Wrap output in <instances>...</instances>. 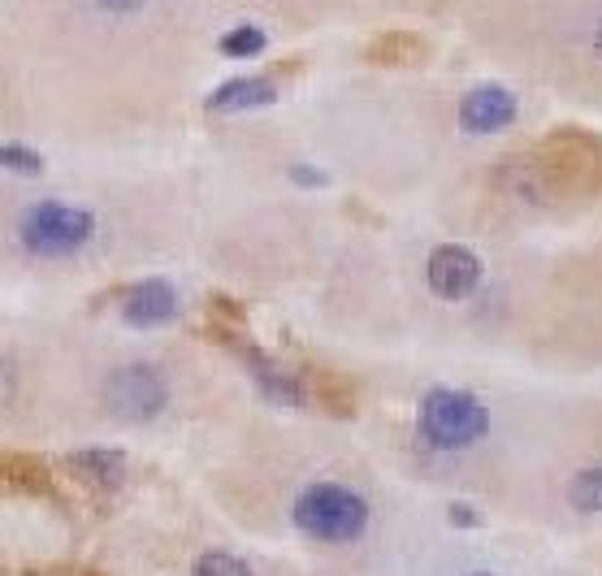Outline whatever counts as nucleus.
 Wrapping results in <instances>:
<instances>
[{"mask_svg":"<svg viewBox=\"0 0 602 576\" xmlns=\"http://www.w3.org/2000/svg\"><path fill=\"white\" fill-rule=\"evenodd\" d=\"M295 178L299 182H312V187H321V182H325V174H317V169H295Z\"/></svg>","mask_w":602,"mask_h":576,"instance_id":"24","label":"nucleus"},{"mask_svg":"<svg viewBox=\"0 0 602 576\" xmlns=\"http://www.w3.org/2000/svg\"><path fill=\"white\" fill-rule=\"evenodd\" d=\"M594 48H598V57H602V22H598V35H594Z\"/></svg>","mask_w":602,"mask_h":576,"instance_id":"25","label":"nucleus"},{"mask_svg":"<svg viewBox=\"0 0 602 576\" xmlns=\"http://www.w3.org/2000/svg\"><path fill=\"white\" fill-rule=\"evenodd\" d=\"M451 525H468V529H473V525H481V516L473 512V507L455 503V507H451Z\"/></svg>","mask_w":602,"mask_h":576,"instance_id":"21","label":"nucleus"},{"mask_svg":"<svg viewBox=\"0 0 602 576\" xmlns=\"http://www.w3.org/2000/svg\"><path fill=\"white\" fill-rule=\"evenodd\" d=\"M70 473L83 477L87 486L96 490H117L126 477V460L122 451H109V447H91V451H74L70 455Z\"/></svg>","mask_w":602,"mask_h":576,"instance_id":"10","label":"nucleus"},{"mask_svg":"<svg viewBox=\"0 0 602 576\" xmlns=\"http://www.w3.org/2000/svg\"><path fill=\"white\" fill-rule=\"evenodd\" d=\"M468 576H490V572H468Z\"/></svg>","mask_w":602,"mask_h":576,"instance_id":"26","label":"nucleus"},{"mask_svg":"<svg viewBox=\"0 0 602 576\" xmlns=\"http://www.w3.org/2000/svg\"><path fill=\"white\" fill-rule=\"evenodd\" d=\"M26 576H100L91 568H44V572H26Z\"/></svg>","mask_w":602,"mask_h":576,"instance_id":"22","label":"nucleus"},{"mask_svg":"<svg viewBox=\"0 0 602 576\" xmlns=\"http://www.w3.org/2000/svg\"><path fill=\"white\" fill-rule=\"evenodd\" d=\"M533 156L542 161L555 195L585 191V187H594V182L602 178V148L590 135H581V130H555V135L546 139Z\"/></svg>","mask_w":602,"mask_h":576,"instance_id":"5","label":"nucleus"},{"mask_svg":"<svg viewBox=\"0 0 602 576\" xmlns=\"http://www.w3.org/2000/svg\"><path fill=\"white\" fill-rule=\"evenodd\" d=\"M421 57H425V39L408 35V31H390L369 44V61H377V65H412Z\"/></svg>","mask_w":602,"mask_h":576,"instance_id":"14","label":"nucleus"},{"mask_svg":"<svg viewBox=\"0 0 602 576\" xmlns=\"http://www.w3.org/2000/svg\"><path fill=\"white\" fill-rule=\"evenodd\" d=\"M91 239H96V217L78 204L39 200L18 217V243L26 256L65 260V256L83 252Z\"/></svg>","mask_w":602,"mask_h":576,"instance_id":"1","label":"nucleus"},{"mask_svg":"<svg viewBox=\"0 0 602 576\" xmlns=\"http://www.w3.org/2000/svg\"><path fill=\"white\" fill-rule=\"evenodd\" d=\"M96 9H104V13H135V9H143L148 0H91Z\"/></svg>","mask_w":602,"mask_h":576,"instance_id":"20","label":"nucleus"},{"mask_svg":"<svg viewBox=\"0 0 602 576\" xmlns=\"http://www.w3.org/2000/svg\"><path fill=\"white\" fill-rule=\"evenodd\" d=\"M295 525L317 542H356L369 529V503L338 481H317L295 499Z\"/></svg>","mask_w":602,"mask_h":576,"instance_id":"2","label":"nucleus"},{"mask_svg":"<svg viewBox=\"0 0 602 576\" xmlns=\"http://www.w3.org/2000/svg\"><path fill=\"white\" fill-rule=\"evenodd\" d=\"M234 351H239V360L247 364L252 382L260 386V395H265L269 403H282V408H299V403H308V386L299 382V377H295L291 369H282L278 360H269L260 347L239 343Z\"/></svg>","mask_w":602,"mask_h":576,"instance_id":"7","label":"nucleus"},{"mask_svg":"<svg viewBox=\"0 0 602 576\" xmlns=\"http://www.w3.org/2000/svg\"><path fill=\"white\" fill-rule=\"evenodd\" d=\"M9 395H13V369H9L5 360H0V403H5Z\"/></svg>","mask_w":602,"mask_h":576,"instance_id":"23","label":"nucleus"},{"mask_svg":"<svg viewBox=\"0 0 602 576\" xmlns=\"http://www.w3.org/2000/svg\"><path fill=\"white\" fill-rule=\"evenodd\" d=\"M208 330H213V338H221V343L239 347V334L247 330V317H243V308L234 304L230 295H217L213 304H208Z\"/></svg>","mask_w":602,"mask_h":576,"instance_id":"15","label":"nucleus"},{"mask_svg":"<svg viewBox=\"0 0 602 576\" xmlns=\"http://www.w3.org/2000/svg\"><path fill=\"white\" fill-rule=\"evenodd\" d=\"M425 278H429V291L442 295V299H464L477 291L481 282V260L468 252L460 243H442L429 252V265H425Z\"/></svg>","mask_w":602,"mask_h":576,"instance_id":"6","label":"nucleus"},{"mask_svg":"<svg viewBox=\"0 0 602 576\" xmlns=\"http://www.w3.org/2000/svg\"><path fill=\"white\" fill-rule=\"evenodd\" d=\"M169 403V386L156 364H117V369L104 377V408H109L117 421H152L161 416Z\"/></svg>","mask_w":602,"mask_h":576,"instance_id":"4","label":"nucleus"},{"mask_svg":"<svg viewBox=\"0 0 602 576\" xmlns=\"http://www.w3.org/2000/svg\"><path fill=\"white\" fill-rule=\"evenodd\" d=\"M273 100H278L273 78H230L226 87H217L213 96H208V109L239 113V109H260V104H273Z\"/></svg>","mask_w":602,"mask_h":576,"instance_id":"11","label":"nucleus"},{"mask_svg":"<svg viewBox=\"0 0 602 576\" xmlns=\"http://www.w3.org/2000/svg\"><path fill=\"white\" fill-rule=\"evenodd\" d=\"M0 169H13V174H39L44 161H39L31 148H22V143H0Z\"/></svg>","mask_w":602,"mask_h":576,"instance_id":"19","label":"nucleus"},{"mask_svg":"<svg viewBox=\"0 0 602 576\" xmlns=\"http://www.w3.org/2000/svg\"><path fill=\"white\" fill-rule=\"evenodd\" d=\"M122 317L130 325H139V330H152V325H165L178 317V291L161 278L152 282H139L135 291L122 299Z\"/></svg>","mask_w":602,"mask_h":576,"instance_id":"9","label":"nucleus"},{"mask_svg":"<svg viewBox=\"0 0 602 576\" xmlns=\"http://www.w3.org/2000/svg\"><path fill=\"white\" fill-rule=\"evenodd\" d=\"M486 429H490L486 403L464 395V390L438 386L421 399V434H425L429 447L464 451V447H473V442L486 438Z\"/></svg>","mask_w":602,"mask_h":576,"instance_id":"3","label":"nucleus"},{"mask_svg":"<svg viewBox=\"0 0 602 576\" xmlns=\"http://www.w3.org/2000/svg\"><path fill=\"white\" fill-rule=\"evenodd\" d=\"M260 48H265V31H256V26H239V31L221 35V52L226 57H256Z\"/></svg>","mask_w":602,"mask_h":576,"instance_id":"18","label":"nucleus"},{"mask_svg":"<svg viewBox=\"0 0 602 576\" xmlns=\"http://www.w3.org/2000/svg\"><path fill=\"white\" fill-rule=\"evenodd\" d=\"M304 386L312 390V399L325 403L334 416H351V408H356V386H351L347 377L330 373V369H312L304 377Z\"/></svg>","mask_w":602,"mask_h":576,"instance_id":"13","label":"nucleus"},{"mask_svg":"<svg viewBox=\"0 0 602 576\" xmlns=\"http://www.w3.org/2000/svg\"><path fill=\"white\" fill-rule=\"evenodd\" d=\"M195 576H252V568L230 551H208L195 559Z\"/></svg>","mask_w":602,"mask_h":576,"instance_id":"17","label":"nucleus"},{"mask_svg":"<svg viewBox=\"0 0 602 576\" xmlns=\"http://www.w3.org/2000/svg\"><path fill=\"white\" fill-rule=\"evenodd\" d=\"M0 490L5 494H52V473L35 455H0Z\"/></svg>","mask_w":602,"mask_h":576,"instance_id":"12","label":"nucleus"},{"mask_svg":"<svg viewBox=\"0 0 602 576\" xmlns=\"http://www.w3.org/2000/svg\"><path fill=\"white\" fill-rule=\"evenodd\" d=\"M572 503L581 507V512H598L602 516V468H585V473H577V481H572Z\"/></svg>","mask_w":602,"mask_h":576,"instance_id":"16","label":"nucleus"},{"mask_svg":"<svg viewBox=\"0 0 602 576\" xmlns=\"http://www.w3.org/2000/svg\"><path fill=\"white\" fill-rule=\"evenodd\" d=\"M460 122L473 130V135H494V130H507L516 122V100H512V91H503V87H473L464 96L460 104Z\"/></svg>","mask_w":602,"mask_h":576,"instance_id":"8","label":"nucleus"}]
</instances>
